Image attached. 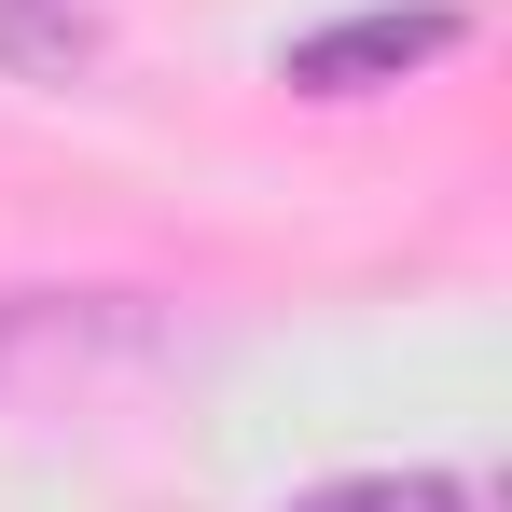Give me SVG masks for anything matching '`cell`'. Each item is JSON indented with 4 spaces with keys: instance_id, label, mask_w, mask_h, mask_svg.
I'll return each instance as SVG.
<instances>
[{
    "instance_id": "1",
    "label": "cell",
    "mask_w": 512,
    "mask_h": 512,
    "mask_svg": "<svg viewBox=\"0 0 512 512\" xmlns=\"http://www.w3.org/2000/svg\"><path fill=\"white\" fill-rule=\"evenodd\" d=\"M443 42H457V14H443V0H416V14H346V28H319V42H291V84H305V97H360V84L429 70Z\"/></svg>"
},
{
    "instance_id": "2",
    "label": "cell",
    "mask_w": 512,
    "mask_h": 512,
    "mask_svg": "<svg viewBox=\"0 0 512 512\" xmlns=\"http://www.w3.org/2000/svg\"><path fill=\"white\" fill-rule=\"evenodd\" d=\"M0 70H28V84L97 70V14H70V0H0Z\"/></svg>"
},
{
    "instance_id": "3",
    "label": "cell",
    "mask_w": 512,
    "mask_h": 512,
    "mask_svg": "<svg viewBox=\"0 0 512 512\" xmlns=\"http://www.w3.org/2000/svg\"><path fill=\"white\" fill-rule=\"evenodd\" d=\"M291 512H471V485H443V471H374V485H319V499Z\"/></svg>"
}]
</instances>
